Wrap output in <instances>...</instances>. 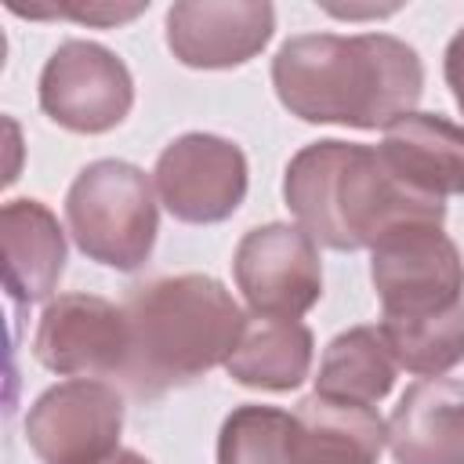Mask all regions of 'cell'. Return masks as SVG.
<instances>
[{"label": "cell", "mask_w": 464, "mask_h": 464, "mask_svg": "<svg viewBox=\"0 0 464 464\" xmlns=\"http://www.w3.org/2000/svg\"><path fill=\"white\" fill-rule=\"evenodd\" d=\"M395 373H399V362L381 326H352L326 344L315 373V395L373 406L392 392Z\"/></svg>", "instance_id": "17"}, {"label": "cell", "mask_w": 464, "mask_h": 464, "mask_svg": "<svg viewBox=\"0 0 464 464\" xmlns=\"http://www.w3.org/2000/svg\"><path fill=\"white\" fill-rule=\"evenodd\" d=\"M152 185L170 218L185 225H218L232 218L246 199L250 170L236 141L188 130L160 152Z\"/></svg>", "instance_id": "7"}, {"label": "cell", "mask_w": 464, "mask_h": 464, "mask_svg": "<svg viewBox=\"0 0 464 464\" xmlns=\"http://www.w3.org/2000/svg\"><path fill=\"white\" fill-rule=\"evenodd\" d=\"M65 225L91 261L116 272H138L160 232L149 174L127 160L87 163L65 192Z\"/></svg>", "instance_id": "5"}, {"label": "cell", "mask_w": 464, "mask_h": 464, "mask_svg": "<svg viewBox=\"0 0 464 464\" xmlns=\"http://www.w3.org/2000/svg\"><path fill=\"white\" fill-rule=\"evenodd\" d=\"M4 286L18 304L47 301L65 272V232L40 199H7L0 210Z\"/></svg>", "instance_id": "14"}, {"label": "cell", "mask_w": 464, "mask_h": 464, "mask_svg": "<svg viewBox=\"0 0 464 464\" xmlns=\"http://www.w3.org/2000/svg\"><path fill=\"white\" fill-rule=\"evenodd\" d=\"M123 395L91 377L47 388L25 413V442L44 464H98L120 450Z\"/></svg>", "instance_id": "8"}, {"label": "cell", "mask_w": 464, "mask_h": 464, "mask_svg": "<svg viewBox=\"0 0 464 464\" xmlns=\"http://www.w3.org/2000/svg\"><path fill=\"white\" fill-rule=\"evenodd\" d=\"M294 413L279 406L243 402L218 435V464H286L290 460Z\"/></svg>", "instance_id": "18"}, {"label": "cell", "mask_w": 464, "mask_h": 464, "mask_svg": "<svg viewBox=\"0 0 464 464\" xmlns=\"http://www.w3.org/2000/svg\"><path fill=\"white\" fill-rule=\"evenodd\" d=\"M123 315L130 352L120 384L141 399H156L225 366L246 323L236 297L203 272L160 276L134 286Z\"/></svg>", "instance_id": "4"}, {"label": "cell", "mask_w": 464, "mask_h": 464, "mask_svg": "<svg viewBox=\"0 0 464 464\" xmlns=\"http://www.w3.org/2000/svg\"><path fill=\"white\" fill-rule=\"evenodd\" d=\"M395 464H464V384L424 377L410 384L388 417Z\"/></svg>", "instance_id": "12"}, {"label": "cell", "mask_w": 464, "mask_h": 464, "mask_svg": "<svg viewBox=\"0 0 464 464\" xmlns=\"http://www.w3.org/2000/svg\"><path fill=\"white\" fill-rule=\"evenodd\" d=\"M130 105L134 76L116 51L94 40H65L44 62L40 109L51 123L72 134H105L127 120Z\"/></svg>", "instance_id": "6"}, {"label": "cell", "mask_w": 464, "mask_h": 464, "mask_svg": "<svg viewBox=\"0 0 464 464\" xmlns=\"http://www.w3.org/2000/svg\"><path fill=\"white\" fill-rule=\"evenodd\" d=\"M442 76H446V87L457 102V109L464 112V29L453 33V40L446 44V58H442Z\"/></svg>", "instance_id": "20"}, {"label": "cell", "mask_w": 464, "mask_h": 464, "mask_svg": "<svg viewBox=\"0 0 464 464\" xmlns=\"http://www.w3.org/2000/svg\"><path fill=\"white\" fill-rule=\"evenodd\" d=\"M232 276L254 315L301 319L323 297L315 239L283 221L257 225L239 239Z\"/></svg>", "instance_id": "9"}, {"label": "cell", "mask_w": 464, "mask_h": 464, "mask_svg": "<svg viewBox=\"0 0 464 464\" xmlns=\"http://www.w3.org/2000/svg\"><path fill=\"white\" fill-rule=\"evenodd\" d=\"M98 464H149L141 453H134V450H116L112 457H105V460H98Z\"/></svg>", "instance_id": "21"}, {"label": "cell", "mask_w": 464, "mask_h": 464, "mask_svg": "<svg viewBox=\"0 0 464 464\" xmlns=\"http://www.w3.org/2000/svg\"><path fill=\"white\" fill-rule=\"evenodd\" d=\"M388 442V424L373 406L308 395L294 410L286 464H377Z\"/></svg>", "instance_id": "15"}, {"label": "cell", "mask_w": 464, "mask_h": 464, "mask_svg": "<svg viewBox=\"0 0 464 464\" xmlns=\"http://www.w3.org/2000/svg\"><path fill=\"white\" fill-rule=\"evenodd\" d=\"M130 352L123 304L98 294H58L36 326L33 355L58 377H123Z\"/></svg>", "instance_id": "10"}, {"label": "cell", "mask_w": 464, "mask_h": 464, "mask_svg": "<svg viewBox=\"0 0 464 464\" xmlns=\"http://www.w3.org/2000/svg\"><path fill=\"white\" fill-rule=\"evenodd\" d=\"M283 199L297 228L330 250H370L406 221H446V203L406 188L373 145L337 138L312 141L286 163Z\"/></svg>", "instance_id": "3"}, {"label": "cell", "mask_w": 464, "mask_h": 464, "mask_svg": "<svg viewBox=\"0 0 464 464\" xmlns=\"http://www.w3.org/2000/svg\"><path fill=\"white\" fill-rule=\"evenodd\" d=\"M381 334L399 366L442 377L464 362V261L442 221H406L370 246Z\"/></svg>", "instance_id": "2"}, {"label": "cell", "mask_w": 464, "mask_h": 464, "mask_svg": "<svg viewBox=\"0 0 464 464\" xmlns=\"http://www.w3.org/2000/svg\"><path fill=\"white\" fill-rule=\"evenodd\" d=\"M312 330L301 319L250 315L243 323L239 344L225 359V370L243 388L294 392L312 370Z\"/></svg>", "instance_id": "16"}, {"label": "cell", "mask_w": 464, "mask_h": 464, "mask_svg": "<svg viewBox=\"0 0 464 464\" xmlns=\"http://www.w3.org/2000/svg\"><path fill=\"white\" fill-rule=\"evenodd\" d=\"M272 87L279 105L304 123L388 130L420 102L424 62L388 33H304L276 51Z\"/></svg>", "instance_id": "1"}, {"label": "cell", "mask_w": 464, "mask_h": 464, "mask_svg": "<svg viewBox=\"0 0 464 464\" xmlns=\"http://www.w3.org/2000/svg\"><path fill=\"white\" fill-rule=\"evenodd\" d=\"M392 174L431 199L464 196V127L439 112H406L395 120L381 145Z\"/></svg>", "instance_id": "13"}, {"label": "cell", "mask_w": 464, "mask_h": 464, "mask_svg": "<svg viewBox=\"0 0 464 464\" xmlns=\"http://www.w3.org/2000/svg\"><path fill=\"white\" fill-rule=\"evenodd\" d=\"M276 33L268 0H178L167 11V47L188 69H232L265 51Z\"/></svg>", "instance_id": "11"}, {"label": "cell", "mask_w": 464, "mask_h": 464, "mask_svg": "<svg viewBox=\"0 0 464 464\" xmlns=\"http://www.w3.org/2000/svg\"><path fill=\"white\" fill-rule=\"evenodd\" d=\"M149 4H87V7H54L47 14H69L76 22H91V25H116V22H127L134 14H141ZM40 18V14H36Z\"/></svg>", "instance_id": "19"}]
</instances>
